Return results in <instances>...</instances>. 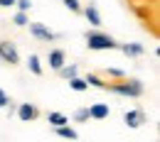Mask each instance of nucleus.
Returning a JSON list of instances; mask_svg holds the SVG:
<instances>
[{
    "label": "nucleus",
    "mask_w": 160,
    "mask_h": 142,
    "mask_svg": "<svg viewBox=\"0 0 160 142\" xmlns=\"http://www.w3.org/2000/svg\"><path fill=\"white\" fill-rule=\"evenodd\" d=\"M30 32H32L37 39H44V42H49V39H54V37H57L52 30H47V27L40 25V22H32V25H30Z\"/></svg>",
    "instance_id": "obj_5"
},
{
    "label": "nucleus",
    "mask_w": 160,
    "mask_h": 142,
    "mask_svg": "<svg viewBox=\"0 0 160 142\" xmlns=\"http://www.w3.org/2000/svg\"><path fill=\"white\" fill-rule=\"evenodd\" d=\"M59 74L64 76V79H74V76H77V66H74V64H72V66H62Z\"/></svg>",
    "instance_id": "obj_15"
},
{
    "label": "nucleus",
    "mask_w": 160,
    "mask_h": 142,
    "mask_svg": "<svg viewBox=\"0 0 160 142\" xmlns=\"http://www.w3.org/2000/svg\"><path fill=\"white\" fill-rule=\"evenodd\" d=\"M15 5L20 7V12H27V10L32 7V2H30V0H15Z\"/></svg>",
    "instance_id": "obj_20"
},
{
    "label": "nucleus",
    "mask_w": 160,
    "mask_h": 142,
    "mask_svg": "<svg viewBox=\"0 0 160 142\" xmlns=\"http://www.w3.org/2000/svg\"><path fill=\"white\" fill-rule=\"evenodd\" d=\"M8 103H10V98H8V96H5V93H2V91H0V108H5V105H8Z\"/></svg>",
    "instance_id": "obj_22"
},
{
    "label": "nucleus",
    "mask_w": 160,
    "mask_h": 142,
    "mask_svg": "<svg viewBox=\"0 0 160 142\" xmlns=\"http://www.w3.org/2000/svg\"><path fill=\"white\" fill-rule=\"evenodd\" d=\"M84 15H86L89 25H94V27H99V25H101V15H99V10H96L94 5H89V7L84 10Z\"/></svg>",
    "instance_id": "obj_9"
},
{
    "label": "nucleus",
    "mask_w": 160,
    "mask_h": 142,
    "mask_svg": "<svg viewBox=\"0 0 160 142\" xmlns=\"http://www.w3.org/2000/svg\"><path fill=\"white\" fill-rule=\"evenodd\" d=\"M12 22H15L18 27H25V25H30V22H27V15H25V12H18V15L12 17Z\"/></svg>",
    "instance_id": "obj_17"
},
{
    "label": "nucleus",
    "mask_w": 160,
    "mask_h": 142,
    "mask_svg": "<svg viewBox=\"0 0 160 142\" xmlns=\"http://www.w3.org/2000/svg\"><path fill=\"white\" fill-rule=\"evenodd\" d=\"M15 0H0V7H12Z\"/></svg>",
    "instance_id": "obj_23"
},
{
    "label": "nucleus",
    "mask_w": 160,
    "mask_h": 142,
    "mask_svg": "<svg viewBox=\"0 0 160 142\" xmlns=\"http://www.w3.org/2000/svg\"><path fill=\"white\" fill-rule=\"evenodd\" d=\"M108 105L106 103H96V105H91L89 108V118H94V120H103V118H108Z\"/></svg>",
    "instance_id": "obj_7"
},
{
    "label": "nucleus",
    "mask_w": 160,
    "mask_h": 142,
    "mask_svg": "<svg viewBox=\"0 0 160 142\" xmlns=\"http://www.w3.org/2000/svg\"><path fill=\"white\" fill-rule=\"evenodd\" d=\"M47 120H49V125H54V127H62V125H67V122H69V118H67L64 113H49V115H47Z\"/></svg>",
    "instance_id": "obj_10"
},
{
    "label": "nucleus",
    "mask_w": 160,
    "mask_h": 142,
    "mask_svg": "<svg viewBox=\"0 0 160 142\" xmlns=\"http://www.w3.org/2000/svg\"><path fill=\"white\" fill-rule=\"evenodd\" d=\"M0 59H5L8 64H18V61H20V54H18L15 44H10V42H0Z\"/></svg>",
    "instance_id": "obj_3"
},
{
    "label": "nucleus",
    "mask_w": 160,
    "mask_h": 142,
    "mask_svg": "<svg viewBox=\"0 0 160 142\" xmlns=\"http://www.w3.org/2000/svg\"><path fill=\"white\" fill-rule=\"evenodd\" d=\"M57 135H59V137H64V140H77V137H79V135H77V130H72L69 125L57 127Z\"/></svg>",
    "instance_id": "obj_11"
},
{
    "label": "nucleus",
    "mask_w": 160,
    "mask_h": 142,
    "mask_svg": "<svg viewBox=\"0 0 160 142\" xmlns=\"http://www.w3.org/2000/svg\"><path fill=\"white\" fill-rule=\"evenodd\" d=\"M86 47L94 49V52H103V49H116L118 44L111 39L108 34H101V32H86Z\"/></svg>",
    "instance_id": "obj_1"
},
{
    "label": "nucleus",
    "mask_w": 160,
    "mask_h": 142,
    "mask_svg": "<svg viewBox=\"0 0 160 142\" xmlns=\"http://www.w3.org/2000/svg\"><path fill=\"white\" fill-rule=\"evenodd\" d=\"M74 118L79 122H84V120H89V108H79L77 113H74Z\"/></svg>",
    "instance_id": "obj_18"
},
{
    "label": "nucleus",
    "mask_w": 160,
    "mask_h": 142,
    "mask_svg": "<svg viewBox=\"0 0 160 142\" xmlns=\"http://www.w3.org/2000/svg\"><path fill=\"white\" fill-rule=\"evenodd\" d=\"M69 88H74V91H86L89 88V83L79 79V76H74V79H69Z\"/></svg>",
    "instance_id": "obj_14"
},
{
    "label": "nucleus",
    "mask_w": 160,
    "mask_h": 142,
    "mask_svg": "<svg viewBox=\"0 0 160 142\" xmlns=\"http://www.w3.org/2000/svg\"><path fill=\"white\" fill-rule=\"evenodd\" d=\"M111 91H113V93H118V96L136 98V96L143 93V86H140V81H131V83H121V86H111Z\"/></svg>",
    "instance_id": "obj_2"
},
{
    "label": "nucleus",
    "mask_w": 160,
    "mask_h": 142,
    "mask_svg": "<svg viewBox=\"0 0 160 142\" xmlns=\"http://www.w3.org/2000/svg\"><path fill=\"white\" fill-rule=\"evenodd\" d=\"M121 49H123V54H128V57H138V54H143V44H123Z\"/></svg>",
    "instance_id": "obj_13"
},
{
    "label": "nucleus",
    "mask_w": 160,
    "mask_h": 142,
    "mask_svg": "<svg viewBox=\"0 0 160 142\" xmlns=\"http://www.w3.org/2000/svg\"><path fill=\"white\" fill-rule=\"evenodd\" d=\"M64 5L72 10V12H79L81 10V5H79V0H64Z\"/></svg>",
    "instance_id": "obj_19"
},
{
    "label": "nucleus",
    "mask_w": 160,
    "mask_h": 142,
    "mask_svg": "<svg viewBox=\"0 0 160 142\" xmlns=\"http://www.w3.org/2000/svg\"><path fill=\"white\" fill-rule=\"evenodd\" d=\"M49 66L57 69V71L64 66V52H62V49H52V52H49Z\"/></svg>",
    "instance_id": "obj_8"
},
{
    "label": "nucleus",
    "mask_w": 160,
    "mask_h": 142,
    "mask_svg": "<svg viewBox=\"0 0 160 142\" xmlns=\"http://www.w3.org/2000/svg\"><path fill=\"white\" fill-rule=\"evenodd\" d=\"M84 81L89 83V86H96V88H108V86H106V83L101 81V79H96V76H94V74H89V76H86V79H84Z\"/></svg>",
    "instance_id": "obj_16"
},
{
    "label": "nucleus",
    "mask_w": 160,
    "mask_h": 142,
    "mask_svg": "<svg viewBox=\"0 0 160 142\" xmlns=\"http://www.w3.org/2000/svg\"><path fill=\"white\" fill-rule=\"evenodd\" d=\"M123 122H126L128 127H140V125L145 122V113H143V110H128V113L123 115Z\"/></svg>",
    "instance_id": "obj_4"
},
{
    "label": "nucleus",
    "mask_w": 160,
    "mask_h": 142,
    "mask_svg": "<svg viewBox=\"0 0 160 142\" xmlns=\"http://www.w3.org/2000/svg\"><path fill=\"white\" fill-rule=\"evenodd\" d=\"M18 118H20L22 122H30L37 118V108L35 105H30V103H22L20 108H18Z\"/></svg>",
    "instance_id": "obj_6"
},
{
    "label": "nucleus",
    "mask_w": 160,
    "mask_h": 142,
    "mask_svg": "<svg viewBox=\"0 0 160 142\" xmlns=\"http://www.w3.org/2000/svg\"><path fill=\"white\" fill-rule=\"evenodd\" d=\"M27 66H30V71H32L35 76H40V74H42V66H40V57H37V54H30V59H27Z\"/></svg>",
    "instance_id": "obj_12"
},
{
    "label": "nucleus",
    "mask_w": 160,
    "mask_h": 142,
    "mask_svg": "<svg viewBox=\"0 0 160 142\" xmlns=\"http://www.w3.org/2000/svg\"><path fill=\"white\" fill-rule=\"evenodd\" d=\"M108 74H111V76H118V79H123V76H126L121 69H108Z\"/></svg>",
    "instance_id": "obj_21"
}]
</instances>
